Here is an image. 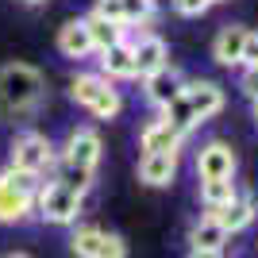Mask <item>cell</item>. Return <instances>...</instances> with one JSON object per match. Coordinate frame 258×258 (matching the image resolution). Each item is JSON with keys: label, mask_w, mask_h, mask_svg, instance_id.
<instances>
[{"label": "cell", "mask_w": 258, "mask_h": 258, "mask_svg": "<svg viewBox=\"0 0 258 258\" xmlns=\"http://www.w3.org/2000/svg\"><path fill=\"white\" fill-rule=\"evenodd\" d=\"M35 216H43L46 224H77V216H81V197L62 189L58 181H43L35 189Z\"/></svg>", "instance_id": "277c9868"}, {"label": "cell", "mask_w": 258, "mask_h": 258, "mask_svg": "<svg viewBox=\"0 0 258 258\" xmlns=\"http://www.w3.org/2000/svg\"><path fill=\"white\" fill-rule=\"evenodd\" d=\"M239 89H243V97L254 104V100H258V70H243V77H239Z\"/></svg>", "instance_id": "4316f807"}, {"label": "cell", "mask_w": 258, "mask_h": 258, "mask_svg": "<svg viewBox=\"0 0 258 258\" xmlns=\"http://www.w3.org/2000/svg\"><path fill=\"white\" fill-rule=\"evenodd\" d=\"M216 4H220V0H216Z\"/></svg>", "instance_id": "d6a6232c"}, {"label": "cell", "mask_w": 258, "mask_h": 258, "mask_svg": "<svg viewBox=\"0 0 258 258\" xmlns=\"http://www.w3.org/2000/svg\"><path fill=\"white\" fill-rule=\"evenodd\" d=\"M31 212H35V197L0 189V224H23Z\"/></svg>", "instance_id": "d6986e66"}, {"label": "cell", "mask_w": 258, "mask_h": 258, "mask_svg": "<svg viewBox=\"0 0 258 258\" xmlns=\"http://www.w3.org/2000/svg\"><path fill=\"white\" fill-rule=\"evenodd\" d=\"M181 97H185V104L193 108L197 123H205V119L224 112V89L216 85V81H185Z\"/></svg>", "instance_id": "9c48e42d"}, {"label": "cell", "mask_w": 258, "mask_h": 258, "mask_svg": "<svg viewBox=\"0 0 258 258\" xmlns=\"http://www.w3.org/2000/svg\"><path fill=\"white\" fill-rule=\"evenodd\" d=\"M131 58H135V77H151L170 66V46L162 35H143L131 39Z\"/></svg>", "instance_id": "ba28073f"}, {"label": "cell", "mask_w": 258, "mask_h": 258, "mask_svg": "<svg viewBox=\"0 0 258 258\" xmlns=\"http://www.w3.org/2000/svg\"><path fill=\"white\" fill-rule=\"evenodd\" d=\"M100 77L104 81H127L135 77V58H131V39L100 54Z\"/></svg>", "instance_id": "2e32d148"}, {"label": "cell", "mask_w": 258, "mask_h": 258, "mask_svg": "<svg viewBox=\"0 0 258 258\" xmlns=\"http://www.w3.org/2000/svg\"><path fill=\"white\" fill-rule=\"evenodd\" d=\"M177 177V151H158L139 158V181L151 189H166Z\"/></svg>", "instance_id": "8fae6325"}, {"label": "cell", "mask_w": 258, "mask_h": 258, "mask_svg": "<svg viewBox=\"0 0 258 258\" xmlns=\"http://www.w3.org/2000/svg\"><path fill=\"white\" fill-rule=\"evenodd\" d=\"M100 135L93 127H77L66 135L62 143V151H58V166H74V170H89V173H97V162H100Z\"/></svg>", "instance_id": "5b68a950"}, {"label": "cell", "mask_w": 258, "mask_h": 258, "mask_svg": "<svg viewBox=\"0 0 258 258\" xmlns=\"http://www.w3.org/2000/svg\"><path fill=\"white\" fill-rule=\"evenodd\" d=\"M181 89H185V77L177 74L173 66H166V70H158V74H151V77H143V93H147V100H151L154 108H166L170 100H177Z\"/></svg>", "instance_id": "7c38bea8"}, {"label": "cell", "mask_w": 258, "mask_h": 258, "mask_svg": "<svg viewBox=\"0 0 258 258\" xmlns=\"http://www.w3.org/2000/svg\"><path fill=\"white\" fill-rule=\"evenodd\" d=\"M70 97H74V104L89 108L97 119H112V116H119V108H123L119 89H112V81H104L100 74H77L74 81H70Z\"/></svg>", "instance_id": "7a4b0ae2"}, {"label": "cell", "mask_w": 258, "mask_h": 258, "mask_svg": "<svg viewBox=\"0 0 258 258\" xmlns=\"http://www.w3.org/2000/svg\"><path fill=\"white\" fill-rule=\"evenodd\" d=\"M70 250L77 258H127V243L104 227H77L70 235Z\"/></svg>", "instance_id": "8992f818"}, {"label": "cell", "mask_w": 258, "mask_h": 258, "mask_svg": "<svg viewBox=\"0 0 258 258\" xmlns=\"http://www.w3.org/2000/svg\"><path fill=\"white\" fill-rule=\"evenodd\" d=\"M216 0H173V12L177 16H205Z\"/></svg>", "instance_id": "d4e9b609"}, {"label": "cell", "mask_w": 258, "mask_h": 258, "mask_svg": "<svg viewBox=\"0 0 258 258\" xmlns=\"http://www.w3.org/2000/svg\"><path fill=\"white\" fill-rule=\"evenodd\" d=\"M235 197H239V189H235V181H231V177H212V181H201V201H205L208 212H212V208L231 205Z\"/></svg>", "instance_id": "ffe728a7"}, {"label": "cell", "mask_w": 258, "mask_h": 258, "mask_svg": "<svg viewBox=\"0 0 258 258\" xmlns=\"http://www.w3.org/2000/svg\"><path fill=\"white\" fill-rule=\"evenodd\" d=\"M181 131L177 127H170L166 119H154V123H147L143 127V135H139V147H143V154H158V151H181Z\"/></svg>", "instance_id": "5bb4252c"}, {"label": "cell", "mask_w": 258, "mask_h": 258, "mask_svg": "<svg viewBox=\"0 0 258 258\" xmlns=\"http://www.w3.org/2000/svg\"><path fill=\"white\" fill-rule=\"evenodd\" d=\"M254 119H258V100H254Z\"/></svg>", "instance_id": "4dcf8cb0"}, {"label": "cell", "mask_w": 258, "mask_h": 258, "mask_svg": "<svg viewBox=\"0 0 258 258\" xmlns=\"http://www.w3.org/2000/svg\"><path fill=\"white\" fill-rule=\"evenodd\" d=\"M93 177H97V173L74 170V166H58V173H54V181L62 185V189H70V193H77L81 201H85V193L93 189Z\"/></svg>", "instance_id": "44dd1931"}, {"label": "cell", "mask_w": 258, "mask_h": 258, "mask_svg": "<svg viewBox=\"0 0 258 258\" xmlns=\"http://www.w3.org/2000/svg\"><path fill=\"white\" fill-rule=\"evenodd\" d=\"M119 20H123V27H131V23H151L154 4H147V0H119Z\"/></svg>", "instance_id": "cb8c5ba5"}, {"label": "cell", "mask_w": 258, "mask_h": 258, "mask_svg": "<svg viewBox=\"0 0 258 258\" xmlns=\"http://www.w3.org/2000/svg\"><path fill=\"white\" fill-rule=\"evenodd\" d=\"M227 239H231V235L216 224L212 216H201V220L189 227V243H193V250H224Z\"/></svg>", "instance_id": "ac0fdd59"}, {"label": "cell", "mask_w": 258, "mask_h": 258, "mask_svg": "<svg viewBox=\"0 0 258 258\" xmlns=\"http://www.w3.org/2000/svg\"><path fill=\"white\" fill-rule=\"evenodd\" d=\"M23 4H43V0H23Z\"/></svg>", "instance_id": "f546056e"}, {"label": "cell", "mask_w": 258, "mask_h": 258, "mask_svg": "<svg viewBox=\"0 0 258 258\" xmlns=\"http://www.w3.org/2000/svg\"><path fill=\"white\" fill-rule=\"evenodd\" d=\"M189 258H224V250H189Z\"/></svg>", "instance_id": "83f0119b"}, {"label": "cell", "mask_w": 258, "mask_h": 258, "mask_svg": "<svg viewBox=\"0 0 258 258\" xmlns=\"http://www.w3.org/2000/svg\"><path fill=\"white\" fill-rule=\"evenodd\" d=\"M239 66L258 70V31H247V43H243V58H239Z\"/></svg>", "instance_id": "484cf974"}, {"label": "cell", "mask_w": 258, "mask_h": 258, "mask_svg": "<svg viewBox=\"0 0 258 258\" xmlns=\"http://www.w3.org/2000/svg\"><path fill=\"white\" fill-rule=\"evenodd\" d=\"M43 97V74L27 62H12L0 70V112L4 116H23Z\"/></svg>", "instance_id": "6da1fadb"}, {"label": "cell", "mask_w": 258, "mask_h": 258, "mask_svg": "<svg viewBox=\"0 0 258 258\" xmlns=\"http://www.w3.org/2000/svg\"><path fill=\"white\" fill-rule=\"evenodd\" d=\"M243 43H247V27H239V23H231V27H224V31L216 35L212 43V58L220 66H239V58H243Z\"/></svg>", "instance_id": "9a60e30c"}, {"label": "cell", "mask_w": 258, "mask_h": 258, "mask_svg": "<svg viewBox=\"0 0 258 258\" xmlns=\"http://www.w3.org/2000/svg\"><path fill=\"white\" fill-rule=\"evenodd\" d=\"M162 119H166L170 127H177V131H181V135H189V131L197 127V116H193V108L185 104V97L170 100V104L162 108Z\"/></svg>", "instance_id": "603a6c76"}, {"label": "cell", "mask_w": 258, "mask_h": 258, "mask_svg": "<svg viewBox=\"0 0 258 258\" xmlns=\"http://www.w3.org/2000/svg\"><path fill=\"white\" fill-rule=\"evenodd\" d=\"M147 4H154V0H147Z\"/></svg>", "instance_id": "1f68e13d"}, {"label": "cell", "mask_w": 258, "mask_h": 258, "mask_svg": "<svg viewBox=\"0 0 258 258\" xmlns=\"http://www.w3.org/2000/svg\"><path fill=\"white\" fill-rule=\"evenodd\" d=\"M39 177L35 173H23V170H12V166H4L0 170V189H8V193H23V197H35V189H39Z\"/></svg>", "instance_id": "7402d4cb"}, {"label": "cell", "mask_w": 258, "mask_h": 258, "mask_svg": "<svg viewBox=\"0 0 258 258\" xmlns=\"http://www.w3.org/2000/svg\"><path fill=\"white\" fill-rule=\"evenodd\" d=\"M4 258H31V254H23V250H12V254H4Z\"/></svg>", "instance_id": "f1b7e54d"}, {"label": "cell", "mask_w": 258, "mask_h": 258, "mask_svg": "<svg viewBox=\"0 0 258 258\" xmlns=\"http://www.w3.org/2000/svg\"><path fill=\"white\" fill-rule=\"evenodd\" d=\"M197 177L212 181V177H235V151L224 139H212L197 151Z\"/></svg>", "instance_id": "52a82bcc"}, {"label": "cell", "mask_w": 258, "mask_h": 258, "mask_svg": "<svg viewBox=\"0 0 258 258\" xmlns=\"http://www.w3.org/2000/svg\"><path fill=\"white\" fill-rule=\"evenodd\" d=\"M54 158H58V151L50 147V139L46 135H39V131H23V135H16L12 139V154H8V166L12 170H23V173H46L54 166Z\"/></svg>", "instance_id": "3957f363"}, {"label": "cell", "mask_w": 258, "mask_h": 258, "mask_svg": "<svg viewBox=\"0 0 258 258\" xmlns=\"http://www.w3.org/2000/svg\"><path fill=\"white\" fill-rule=\"evenodd\" d=\"M58 50L66 58H89L93 54V43H89V31H85L81 20H66L58 27Z\"/></svg>", "instance_id": "e0dca14e"}, {"label": "cell", "mask_w": 258, "mask_h": 258, "mask_svg": "<svg viewBox=\"0 0 258 258\" xmlns=\"http://www.w3.org/2000/svg\"><path fill=\"white\" fill-rule=\"evenodd\" d=\"M81 23H85V31H89L93 54H104V50H112V46L127 43V27H123V23H112V20H100L97 12H93V16H85Z\"/></svg>", "instance_id": "4fadbf2b"}, {"label": "cell", "mask_w": 258, "mask_h": 258, "mask_svg": "<svg viewBox=\"0 0 258 258\" xmlns=\"http://www.w3.org/2000/svg\"><path fill=\"white\" fill-rule=\"evenodd\" d=\"M216 220V224L224 227L227 235H235V231H243V227H250L254 224V216H258V201H254V193H239L231 205H224V208H212L208 212Z\"/></svg>", "instance_id": "30bf717a"}]
</instances>
